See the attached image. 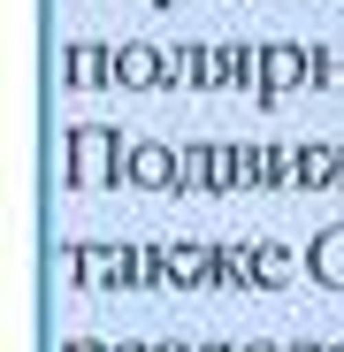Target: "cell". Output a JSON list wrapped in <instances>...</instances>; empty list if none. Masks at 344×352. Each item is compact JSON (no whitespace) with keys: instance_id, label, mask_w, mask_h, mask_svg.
Returning <instances> with one entry per match:
<instances>
[]
</instances>
